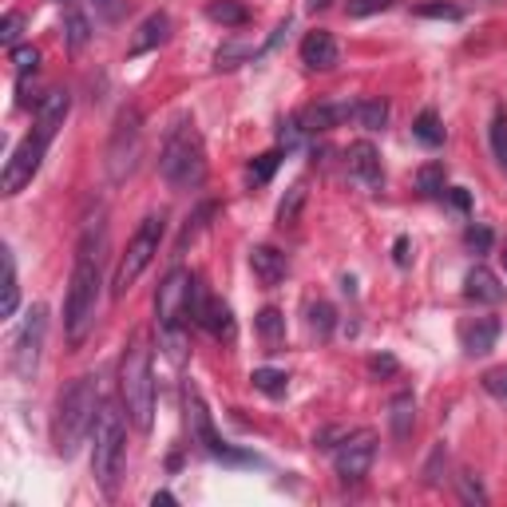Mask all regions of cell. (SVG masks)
<instances>
[{
  "label": "cell",
  "instance_id": "cell-1",
  "mask_svg": "<svg viewBox=\"0 0 507 507\" xmlns=\"http://www.w3.org/2000/svg\"><path fill=\"white\" fill-rule=\"evenodd\" d=\"M95 231L80 238V250H75V266H72V282H68V302H64V333H68V345L80 349L88 341L92 325H95V310H100V246L92 250Z\"/></svg>",
  "mask_w": 507,
  "mask_h": 507
},
{
  "label": "cell",
  "instance_id": "cell-2",
  "mask_svg": "<svg viewBox=\"0 0 507 507\" xmlns=\"http://www.w3.org/2000/svg\"><path fill=\"white\" fill-rule=\"evenodd\" d=\"M119 400L127 408V420L139 433H151L155 420V372H151V353L143 337H131L119 357Z\"/></svg>",
  "mask_w": 507,
  "mask_h": 507
},
{
  "label": "cell",
  "instance_id": "cell-3",
  "mask_svg": "<svg viewBox=\"0 0 507 507\" xmlns=\"http://www.w3.org/2000/svg\"><path fill=\"white\" fill-rule=\"evenodd\" d=\"M100 416V385L95 377H75L68 392L56 405V420H52V444L60 456H75V448L83 444L88 428Z\"/></svg>",
  "mask_w": 507,
  "mask_h": 507
},
{
  "label": "cell",
  "instance_id": "cell-4",
  "mask_svg": "<svg viewBox=\"0 0 507 507\" xmlns=\"http://www.w3.org/2000/svg\"><path fill=\"white\" fill-rule=\"evenodd\" d=\"M159 175L167 179V187L175 190H195L203 187L206 179V151L203 139L190 123H179L175 131L162 143V155H159Z\"/></svg>",
  "mask_w": 507,
  "mask_h": 507
},
{
  "label": "cell",
  "instance_id": "cell-5",
  "mask_svg": "<svg viewBox=\"0 0 507 507\" xmlns=\"http://www.w3.org/2000/svg\"><path fill=\"white\" fill-rule=\"evenodd\" d=\"M123 456H127V424H123L116 405H100V416H95V448H92V472L100 480L103 492H116Z\"/></svg>",
  "mask_w": 507,
  "mask_h": 507
},
{
  "label": "cell",
  "instance_id": "cell-6",
  "mask_svg": "<svg viewBox=\"0 0 507 507\" xmlns=\"http://www.w3.org/2000/svg\"><path fill=\"white\" fill-rule=\"evenodd\" d=\"M162 234H167V214H147L139 223V231L131 234L127 250H123L119 266H116V277H111V293H116V298H123V293L143 277V270L155 262V254L162 246Z\"/></svg>",
  "mask_w": 507,
  "mask_h": 507
},
{
  "label": "cell",
  "instance_id": "cell-7",
  "mask_svg": "<svg viewBox=\"0 0 507 507\" xmlns=\"http://www.w3.org/2000/svg\"><path fill=\"white\" fill-rule=\"evenodd\" d=\"M143 155V116L135 108H123L116 116V127H111V139H108V179L111 183H123V179L135 170V162Z\"/></svg>",
  "mask_w": 507,
  "mask_h": 507
},
{
  "label": "cell",
  "instance_id": "cell-8",
  "mask_svg": "<svg viewBox=\"0 0 507 507\" xmlns=\"http://www.w3.org/2000/svg\"><path fill=\"white\" fill-rule=\"evenodd\" d=\"M44 337H48V310H44V305H32L24 325L16 329V337H13V372L21 380H32L36 369H40Z\"/></svg>",
  "mask_w": 507,
  "mask_h": 507
},
{
  "label": "cell",
  "instance_id": "cell-9",
  "mask_svg": "<svg viewBox=\"0 0 507 507\" xmlns=\"http://www.w3.org/2000/svg\"><path fill=\"white\" fill-rule=\"evenodd\" d=\"M183 405H187L190 436H195L210 456H218V460H250V456H242V452H234V448H226V440L214 433V420H210L206 405H203V392H198L195 380H187V385H183Z\"/></svg>",
  "mask_w": 507,
  "mask_h": 507
},
{
  "label": "cell",
  "instance_id": "cell-10",
  "mask_svg": "<svg viewBox=\"0 0 507 507\" xmlns=\"http://www.w3.org/2000/svg\"><path fill=\"white\" fill-rule=\"evenodd\" d=\"M190 285H195V277L183 266H175L167 277H162L159 293H155V321L159 329H179V321L187 318V302H190Z\"/></svg>",
  "mask_w": 507,
  "mask_h": 507
},
{
  "label": "cell",
  "instance_id": "cell-11",
  "mask_svg": "<svg viewBox=\"0 0 507 507\" xmlns=\"http://www.w3.org/2000/svg\"><path fill=\"white\" fill-rule=\"evenodd\" d=\"M44 151H48V139H40L36 131H32L28 139L16 143V151H13V155H8V162H4V179H0L4 195H21V190L32 183V175L40 170Z\"/></svg>",
  "mask_w": 507,
  "mask_h": 507
},
{
  "label": "cell",
  "instance_id": "cell-12",
  "mask_svg": "<svg viewBox=\"0 0 507 507\" xmlns=\"http://www.w3.org/2000/svg\"><path fill=\"white\" fill-rule=\"evenodd\" d=\"M372 460H377V436L372 433H353L341 440V448L333 452V468L345 484H361L369 476Z\"/></svg>",
  "mask_w": 507,
  "mask_h": 507
},
{
  "label": "cell",
  "instance_id": "cell-13",
  "mask_svg": "<svg viewBox=\"0 0 507 507\" xmlns=\"http://www.w3.org/2000/svg\"><path fill=\"white\" fill-rule=\"evenodd\" d=\"M68 108H72V95L68 92H48L40 103H36V135L52 143V135L64 127V119H68Z\"/></svg>",
  "mask_w": 507,
  "mask_h": 507
},
{
  "label": "cell",
  "instance_id": "cell-14",
  "mask_svg": "<svg viewBox=\"0 0 507 507\" xmlns=\"http://www.w3.org/2000/svg\"><path fill=\"white\" fill-rule=\"evenodd\" d=\"M345 159H349V175H357L365 187H380V183H385V167H380V151L372 147V143H365V139H361V143H353Z\"/></svg>",
  "mask_w": 507,
  "mask_h": 507
},
{
  "label": "cell",
  "instance_id": "cell-15",
  "mask_svg": "<svg viewBox=\"0 0 507 507\" xmlns=\"http://www.w3.org/2000/svg\"><path fill=\"white\" fill-rule=\"evenodd\" d=\"M302 64L313 72H329L333 64H337V40H333V32L318 28V32L305 36L302 40Z\"/></svg>",
  "mask_w": 507,
  "mask_h": 507
},
{
  "label": "cell",
  "instance_id": "cell-16",
  "mask_svg": "<svg viewBox=\"0 0 507 507\" xmlns=\"http://www.w3.org/2000/svg\"><path fill=\"white\" fill-rule=\"evenodd\" d=\"M250 266H254V274H258V282L262 285H282L285 282V274H290V262H285V254L277 250V246H254L250 250Z\"/></svg>",
  "mask_w": 507,
  "mask_h": 507
},
{
  "label": "cell",
  "instance_id": "cell-17",
  "mask_svg": "<svg viewBox=\"0 0 507 507\" xmlns=\"http://www.w3.org/2000/svg\"><path fill=\"white\" fill-rule=\"evenodd\" d=\"M464 293L472 302H480V305H500L503 302V285H500V277H495L487 266H472L464 277Z\"/></svg>",
  "mask_w": 507,
  "mask_h": 507
},
{
  "label": "cell",
  "instance_id": "cell-18",
  "mask_svg": "<svg viewBox=\"0 0 507 507\" xmlns=\"http://www.w3.org/2000/svg\"><path fill=\"white\" fill-rule=\"evenodd\" d=\"M495 337H500V321L495 318H476V321L460 325V341L472 357H484V353L495 345Z\"/></svg>",
  "mask_w": 507,
  "mask_h": 507
},
{
  "label": "cell",
  "instance_id": "cell-19",
  "mask_svg": "<svg viewBox=\"0 0 507 507\" xmlns=\"http://www.w3.org/2000/svg\"><path fill=\"white\" fill-rule=\"evenodd\" d=\"M413 424H416V397L413 392H397L389 400V428L397 440H408L413 436Z\"/></svg>",
  "mask_w": 507,
  "mask_h": 507
},
{
  "label": "cell",
  "instance_id": "cell-20",
  "mask_svg": "<svg viewBox=\"0 0 507 507\" xmlns=\"http://www.w3.org/2000/svg\"><path fill=\"white\" fill-rule=\"evenodd\" d=\"M167 32H170L167 13H151L147 21L139 24L135 40H131V56H143V52H151V48H159L162 40H167Z\"/></svg>",
  "mask_w": 507,
  "mask_h": 507
},
{
  "label": "cell",
  "instance_id": "cell-21",
  "mask_svg": "<svg viewBox=\"0 0 507 507\" xmlns=\"http://www.w3.org/2000/svg\"><path fill=\"white\" fill-rule=\"evenodd\" d=\"M0 266H4V285H0V318H13L21 305V285H16V258L13 250H0Z\"/></svg>",
  "mask_w": 507,
  "mask_h": 507
},
{
  "label": "cell",
  "instance_id": "cell-22",
  "mask_svg": "<svg viewBox=\"0 0 507 507\" xmlns=\"http://www.w3.org/2000/svg\"><path fill=\"white\" fill-rule=\"evenodd\" d=\"M345 116H353V108H333V103H313L310 111L302 116V127L305 131H329L337 127Z\"/></svg>",
  "mask_w": 507,
  "mask_h": 507
},
{
  "label": "cell",
  "instance_id": "cell-23",
  "mask_svg": "<svg viewBox=\"0 0 507 507\" xmlns=\"http://www.w3.org/2000/svg\"><path fill=\"white\" fill-rule=\"evenodd\" d=\"M258 333H262L266 349L270 353H282V341H285V318L277 310H262L258 313Z\"/></svg>",
  "mask_w": 507,
  "mask_h": 507
},
{
  "label": "cell",
  "instance_id": "cell-24",
  "mask_svg": "<svg viewBox=\"0 0 507 507\" xmlns=\"http://www.w3.org/2000/svg\"><path fill=\"white\" fill-rule=\"evenodd\" d=\"M353 116H357V123L365 131H380L389 123V103L385 100H361V103H353Z\"/></svg>",
  "mask_w": 507,
  "mask_h": 507
},
{
  "label": "cell",
  "instance_id": "cell-25",
  "mask_svg": "<svg viewBox=\"0 0 507 507\" xmlns=\"http://www.w3.org/2000/svg\"><path fill=\"white\" fill-rule=\"evenodd\" d=\"M203 329H210L218 341H234V313H231V305L214 298V305H210V313H206V325H203Z\"/></svg>",
  "mask_w": 507,
  "mask_h": 507
},
{
  "label": "cell",
  "instance_id": "cell-26",
  "mask_svg": "<svg viewBox=\"0 0 507 507\" xmlns=\"http://www.w3.org/2000/svg\"><path fill=\"white\" fill-rule=\"evenodd\" d=\"M206 16H210L214 24H223V28H238V24L250 21V13H246L238 0H214V4L206 8Z\"/></svg>",
  "mask_w": 507,
  "mask_h": 507
},
{
  "label": "cell",
  "instance_id": "cell-27",
  "mask_svg": "<svg viewBox=\"0 0 507 507\" xmlns=\"http://www.w3.org/2000/svg\"><path fill=\"white\" fill-rule=\"evenodd\" d=\"M444 183H448V175H444V162H424V167L416 170V190L424 198H436V195H444Z\"/></svg>",
  "mask_w": 507,
  "mask_h": 507
},
{
  "label": "cell",
  "instance_id": "cell-28",
  "mask_svg": "<svg viewBox=\"0 0 507 507\" xmlns=\"http://www.w3.org/2000/svg\"><path fill=\"white\" fill-rule=\"evenodd\" d=\"M302 206H305V183H293L290 190H285L282 206H277V223H282V226H298Z\"/></svg>",
  "mask_w": 507,
  "mask_h": 507
},
{
  "label": "cell",
  "instance_id": "cell-29",
  "mask_svg": "<svg viewBox=\"0 0 507 507\" xmlns=\"http://www.w3.org/2000/svg\"><path fill=\"white\" fill-rule=\"evenodd\" d=\"M413 135L424 143V147H440V143H444V127H440L436 111H420L416 123H413Z\"/></svg>",
  "mask_w": 507,
  "mask_h": 507
},
{
  "label": "cell",
  "instance_id": "cell-30",
  "mask_svg": "<svg viewBox=\"0 0 507 507\" xmlns=\"http://www.w3.org/2000/svg\"><path fill=\"white\" fill-rule=\"evenodd\" d=\"M250 380H254L258 392H266V397H285V389H290V377L277 372V369H254Z\"/></svg>",
  "mask_w": 507,
  "mask_h": 507
},
{
  "label": "cell",
  "instance_id": "cell-31",
  "mask_svg": "<svg viewBox=\"0 0 507 507\" xmlns=\"http://www.w3.org/2000/svg\"><path fill=\"white\" fill-rule=\"evenodd\" d=\"M333 321H337V313H333L329 302H313V305H310V329L318 333V337H329V333H333Z\"/></svg>",
  "mask_w": 507,
  "mask_h": 507
},
{
  "label": "cell",
  "instance_id": "cell-32",
  "mask_svg": "<svg viewBox=\"0 0 507 507\" xmlns=\"http://www.w3.org/2000/svg\"><path fill=\"white\" fill-rule=\"evenodd\" d=\"M456 487H460V500L464 503H476V507L487 503V492H484V484L476 480V472H460V476H456Z\"/></svg>",
  "mask_w": 507,
  "mask_h": 507
},
{
  "label": "cell",
  "instance_id": "cell-33",
  "mask_svg": "<svg viewBox=\"0 0 507 507\" xmlns=\"http://www.w3.org/2000/svg\"><path fill=\"white\" fill-rule=\"evenodd\" d=\"M277 162H282V151H266V155H258L250 162V183H270V175L277 170Z\"/></svg>",
  "mask_w": 507,
  "mask_h": 507
},
{
  "label": "cell",
  "instance_id": "cell-34",
  "mask_svg": "<svg viewBox=\"0 0 507 507\" xmlns=\"http://www.w3.org/2000/svg\"><path fill=\"white\" fill-rule=\"evenodd\" d=\"M385 8H392V0H345V13L353 16V21L377 16V13H385Z\"/></svg>",
  "mask_w": 507,
  "mask_h": 507
},
{
  "label": "cell",
  "instance_id": "cell-35",
  "mask_svg": "<svg viewBox=\"0 0 507 507\" xmlns=\"http://www.w3.org/2000/svg\"><path fill=\"white\" fill-rule=\"evenodd\" d=\"M492 151H495V159H500V167L507 170V116L492 119Z\"/></svg>",
  "mask_w": 507,
  "mask_h": 507
},
{
  "label": "cell",
  "instance_id": "cell-36",
  "mask_svg": "<svg viewBox=\"0 0 507 507\" xmlns=\"http://www.w3.org/2000/svg\"><path fill=\"white\" fill-rule=\"evenodd\" d=\"M13 64H16V72L21 75H28V72H36V64H40V52L28 48V44H16L13 48Z\"/></svg>",
  "mask_w": 507,
  "mask_h": 507
},
{
  "label": "cell",
  "instance_id": "cell-37",
  "mask_svg": "<svg viewBox=\"0 0 507 507\" xmlns=\"http://www.w3.org/2000/svg\"><path fill=\"white\" fill-rule=\"evenodd\" d=\"M464 242H468V250L487 254V250H492V231H487V226H468V231H464Z\"/></svg>",
  "mask_w": 507,
  "mask_h": 507
},
{
  "label": "cell",
  "instance_id": "cell-38",
  "mask_svg": "<svg viewBox=\"0 0 507 507\" xmlns=\"http://www.w3.org/2000/svg\"><path fill=\"white\" fill-rule=\"evenodd\" d=\"M21 24H24V16H21V13H8L4 21H0V44L16 48V40H21Z\"/></svg>",
  "mask_w": 507,
  "mask_h": 507
},
{
  "label": "cell",
  "instance_id": "cell-39",
  "mask_svg": "<svg viewBox=\"0 0 507 507\" xmlns=\"http://www.w3.org/2000/svg\"><path fill=\"white\" fill-rule=\"evenodd\" d=\"M64 28H68V44H72V48H83V44H88V21H83L80 13H68V24H64Z\"/></svg>",
  "mask_w": 507,
  "mask_h": 507
},
{
  "label": "cell",
  "instance_id": "cell-40",
  "mask_svg": "<svg viewBox=\"0 0 507 507\" xmlns=\"http://www.w3.org/2000/svg\"><path fill=\"white\" fill-rule=\"evenodd\" d=\"M416 16H440V21H460V8L456 4H420Z\"/></svg>",
  "mask_w": 507,
  "mask_h": 507
},
{
  "label": "cell",
  "instance_id": "cell-41",
  "mask_svg": "<svg viewBox=\"0 0 507 507\" xmlns=\"http://www.w3.org/2000/svg\"><path fill=\"white\" fill-rule=\"evenodd\" d=\"M484 389L492 392V397L507 400V369H495V372H487V377H484Z\"/></svg>",
  "mask_w": 507,
  "mask_h": 507
},
{
  "label": "cell",
  "instance_id": "cell-42",
  "mask_svg": "<svg viewBox=\"0 0 507 507\" xmlns=\"http://www.w3.org/2000/svg\"><path fill=\"white\" fill-rule=\"evenodd\" d=\"M448 456H444V448H436L433 456H428V464H424V484H440V464H444Z\"/></svg>",
  "mask_w": 507,
  "mask_h": 507
},
{
  "label": "cell",
  "instance_id": "cell-43",
  "mask_svg": "<svg viewBox=\"0 0 507 507\" xmlns=\"http://www.w3.org/2000/svg\"><path fill=\"white\" fill-rule=\"evenodd\" d=\"M408 250H413V242H408V238H397V246H392V258H397V266H408V258H413Z\"/></svg>",
  "mask_w": 507,
  "mask_h": 507
},
{
  "label": "cell",
  "instance_id": "cell-44",
  "mask_svg": "<svg viewBox=\"0 0 507 507\" xmlns=\"http://www.w3.org/2000/svg\"><path fill=\"white\" fill-rule=\"evenodd\" d=\"M369 369L377 372V377H380V372H397V361H392V357H372Z\"/></svg>",
  "mask_w": 507,
  "mask_h": 507
},
{
  "label": "cell",
  "instance_id": "cell-45",
  "mask_svg": "<svg viewBox=\"0 0 507 507\" xmlns=\"http://www.w3.org/2000/svg\"><path fill=\"white\" fill-rule=\"evenodd\" d=\"M448 195V203H452L456 210H468V190H460V187H452V190H444Z\"/></svg>",
  "mask_w": 507,
  "mask_h": 507
},
{
  "label": "cell",
  "instance_id": "cell-46",
  "mask_svg": "<svg viewBox=\"0 0 507 507\" xmlns=\"http://www.w3.org/2000/svg\"><path fill=\"white\" fill-rule=\"evenodd\" d=\"M151 503H175V495H170V492H155V495H151Z\"/></svg>",
  "mask_w": 507,
  "mask_h": 507
},
{
  "label": "cell",
  "instance_id": "cell-47",
  "mask_svg": "<svg viewBox=\"0 0 507 507\" xmlns=\"http://www.w3.org/2000/svg\"><path fill=\"white\" fill-rule=\"evenodd\" d=\"M305 4H310V8H313V13H318V8H329V4H333V0H305Z\"/></svg>",
  "mask_w": 507,
  "mask_h": 507
},
{
  "label": "cell",
  "instance_id": "cell-48",
  "mask_svg": "<svg viewBox=\"0 0 507 507\" xmlns=\"http://www.w3.org/2000/svg\"><path fill=\"white\" fill-rule=\"evenodd\" d=\"M503 270H507V250H503Z\"/></svg>",
  "mask_w": 507,
  "mask_h": 507
}]
</instances>
